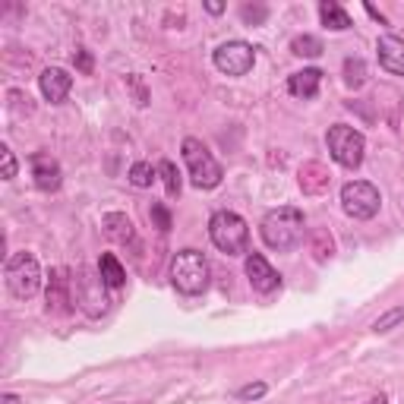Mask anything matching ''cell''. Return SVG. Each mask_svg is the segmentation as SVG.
<instances>
[{
  "mask_svg": "<svg viewBox=\"0 0 404 404\" xmlns=\"http://www.w3.org/2000/svg\"><path fill=\"white\" fill-rule=\"evenodd\" d=\"M101 225H105V234H107V237L117 240V244H136V231H133V221L126 218V215L107 212Z\"/></svg>",
  "mask_w": 404,
  "mask_h": 404,
  "instance_id": "obj_16",
  "label": "cell"
},
{
  "mask_svg": "<svg viewBox=\"0 0 404 404\" xmlns=\"http://www.w3.org/2000/svg\"><path fill=\"white\" fill-rule=\"evenodd\" d=\"M297 184H300L303 196H322L332 186V174H328V167L322 161H307L297 171Z\"/></svg>",
  "mask_w": 404,
  "mask_h": 404,
  "instance_id": "obj_10",
  "label": "cell"
},
{
  "mask_svg": "<svg viewBox=\"0 0 404 404\" xmlns=\"http://www.w3.org/2000/svg\"><path fill=\"white\" fill-rule=\"evenodd\" d=\"M180 152H184L186 171H190V180H193L196 190H215V186L221 184L225 171H221V165L212 158V152L202 145V139L186 136L184 145H180Z\"/></svg>",
  "mask_w": 404,
  "mask_h": 404,
  "instance_id": "obj_5",
  "label": "cell"
},
{
  "mask_svg": "<svg viewBox=\"0 0 404 404\" xmlns=\"http://www.w3.org/2000/svg\"><path fill=\"white\" fill-rule=\"evenodd\" d=\"M303 231H307V218H303L300 208L294 206H281L272 208V212L262 215L259 221V237L268 250H294V246L303 240Z\"/></svg>",
  "mask_w": 404,
  "mask_h": 404,
  "instance_id": "obj_1",
  "label": "cell"
},
{
  "mask_svg": "<svg viewBox=\"0 0 404 404\" xmlns=\"http://www.w3.org/2000/svg\"><path fill=\"white\" fill-rule=\"evenodd\" d=\"M398 322H404V307H392V309H388V313H382L379 319L373 322V332H376V335H382V332H392V328L398 326Z\"/></svg>",
  "mask_w": 404,
  "mask_h": 404,
  "instance_id": "obj_24",
  "label": "cell"
},
{
  "mask_svg": "<svg viewBox=\"0 0 404 404\" xmlns=\"http://www.w3.org/2000/svg\"><path fill=\"white\" fill-rule=\"evenodd\" d=\"M206 10H208V13H212V16H218V13H221V10H225V4H215V0H212V4H206Z\"/></svg>",
  "mask_w": 404,
  "mask_h": 404,
  "instance_id": "obj_31",
  "label": "cell"
},
{
  "mask_svg": "<svg viewBox=\"0 0 404 404\" xmlns=\"http://www.w3.org/2000/svg\"><path fill=\"white\" fill-rule=\"evenodd\" d=\"M0 404H19V395L6 392V395H4V398H0Z\"/></svg>",
  "mask_w": 404,
  "mask_h": 404,
  "instance_id": "obj_33",
  "label": "cell"
},
{
  "mask_svg": "<svg viewBox=\"0 0 404 404\" xmlns=\"http://www.w3.org/2000/svg\"><path fill=\"white\" fill-rule=\"evenodd\" d=\"M266 392H268L266 382H250V386H244L237 392V398L240 401H259V398H266Z\"/></svg>",
  "mask_w": 404,
  "mask_h": 404,
  "instance_id": "obj_26",
  "label": "cell"
},
{
  "mask_svg": "<svg viewBox=\"0 0 404 404\" xmlns=\"http://www.w3.org/2000/svg\"><path fill=\"white\" fill-rule=\"evenodd\" d=\"M309 253H313L316 262H328L335 256V240L326 227H313L309 231Z\"/></svg>",
  "mask_w": 404,
  "mask_h": 404,
  "instance_id": "obj_19",
  "label": "cell"
},
{
  "mask_svg": "<svg viewBox=\"0 0 404 404\" xmlns=\"http://www.w3.org/2000/svg\"><path fill=\"white\" fill-rule=\"evenodd\" d=\"M73 66H76L79 73H85V76H89V73L95 70V60H92V54L85 51V48H76V54H73Z\"/></svg>",
  "mask_w": 404,
  "mask_h": 404,
  "instance_id": "obj_28",
  "label": "cell"
},
{
  "mask_svg": "<svg viewBox=\"0 0 404 404\" xmlns=\"http://www.w3.org/2000/svg\"><path fill=\"white\" fill-rule=\"evenodd\" d=\"M126 83L133 85V92H136V105H149V92L143 89V83H139V76H126Z\"/></svg>",
  "mask_w": 404,
  "mask_h": 404,
  "instance_id": "obj_30",
  "label": "cell"
},
{
  "mask_svg": "<svg viewBox=\"0 0 404 404\" xmlns=\"http://www.w3.org/2000/svg\"><path fill=\"white\" fill-rule=\"evenodd\" d=\"M208 237H212V244L218 246L221 253L244 256L246 244H250V227H246V221L240 218L237 212L221 208V212H215L212 218H208Z\"/></svg>",
  "mask_w": 404,
  "mask_h": 404,
  "instance_id": "obj_3",
  "label": "cell"
},
{
  "mask_svg": "<svg viewBox=\"0 0 404 404\" xmlns=\"http://www.w3.org/2000/svg\"><path fill=\"white\" fill-rule=\"evenodd\" d=\"M38 85H42V95L48 98L51 105H60V101L70 95L73 76L64 66H48V70H42V76H38Z\"/></svg>",
  "mask_w": 404,
  "mask_h": 404,
  "instance_id": "obj_11",
  "label": "cell"
},
{
  "mask_svg": "<svg viewBox=\"0 0 404 404\" xmlns=\"http://www.w3.org/2000/svg\"><path fill=\"white\" fill-rule=\"evenodd\" d=\"M319 19H322V25L326 29H332V32H345V29H351V16H347V10L341 4H335V0H322L319 4Z\"/></svg>",
  "mask_w": 404,
  "mask_h": 404,
  "instance_id": "obj_17",
  "label": "cell"
},
{
  "mask_svg": "<svg viewBox=\"0 0 404 404\" xmlns=\"http://www.w3.org/2000/svg\"><path fill=\"white\" fill-rule=\"evenodd\" d=\"M98 275H101V285L111 287V291L124 287V281H126L124 266L117 262V256H114V253H101V259H98Z\"/></svg>",
  "mask_w": 404,
  "mask_h": 404,
  "instance_id": "obj_18",
  "label": "cell"
},
{
  "mask_svg": "<svg viewBox=\"0 0 404 404\" xmlns=\"http://www.w3.org/2000/svg\"><path fill=\"white\" fill-rule=\"evenodd\" d=\"M326 145H328V155H332L335 161H338L341 167H347V171H354V167L363 165V152H367V139H363L360 130H354V126L347 124H335L328 126L326 133Z\"/></svg>",
  "mask_w": 404,
  "mask_h": 404,
  "instance_id": "obj_6",
  "label": "cell"
},
{
  "mask_svg": "<svg viewBox=\"0 0 404 404\" xmlns=\"http://www.w3.org/2000/svg\"><path fill=\"white\" fill-rule=\"evenodd\" d=\"M212 64H215V70L225 73V76H246L256 64V48L240 42V38H234V42H225L215 48Z\"/></svg>",
  "mask_w": 404,
  "mask_h": 404,
  "instance_id": "obj_8",
  "label": "cell"
},
{
  "mask_svg": "<svg viewBox=\"0 0 404 404\" xmlns=\"http://www.w3.org/2000/svg\"><path fill=\"white\" fill-rule=\"evenodd\" d=\"M367 13H369V16H373V19H379V23H382V25H386V16H382V13H379V10H376V6H369V4H367Z\"/></svg>",
  "mask_w": 404,
  "mask_h": 404,
  "instance_id": "obj_32",
  "label": "cell"
},
{
  "mask_svg": "<svg viewBox=\"0 0 404 404\" xmlns=\"http://www.w3.org/2000/svg\"><path fill=\"white\" fill-rule=\"evenodd\" d=\"M379 206H382V196L369 180H351V184L341 186V208H345V215H351L354 221L376 218Z\"/></svg>",
  "mask_w": 404,
  "mask_h": 404,
  "instance_id": "obj_7",
  "label": "cell"
},
{
  "mask_svg": "<svg viewBox=\"0 0 404 404\" xmlns=\"http://www.w3.org/2000/svg\"><path fill=\"white\" fill-rule=\"evenodd\" d=\"M376 54H379L382 70L395 73V76H404V38L382 35L379 42H376Z\"/></svg>",
  "mask_w": 404,
  "mask_h": 404,
  "instance_id": "obj_13",
  "label": "cell"
},
{
  "mask_svg": "<svg viewBox=\"0 0 404 404\" xmlns=\"http://www.w3.org/2000/svg\"><path fill=\"white\" fill-rule=\"evenodd\" d=\"M244 268H246V278H250L253 291H259V294H272V291H278V287H281V275L275 272L272 266H268L266 256H259V253L246 256Z\"/></svg>",
  "mask_w": 404,
  "mask_h": 404,
  "instance_id": "obj_9",
  "label": "cell"
},
{
  "mask_svg": "<svg viewBox=\"0 0 404 404\" xmlns=\"http://www.w3.org/2000/svg\"><path fill=\"white\" fill-rule=\"evenodd\" d=\"M345 83L351 85V89H360V85L367 83V64H363L360 57L345 60Z\"/></svg>",
  "mask_w": 404,
  "mask_h": 404,
  "instance_id": "obj_21",
  "label": "cell"
},
{
  "mask_svg": "<svg viewBox=\"0 0 404 404\" xmlns=\"http://www.w3.org/2000/svg\"><path fill=\"white\" fill-rule=\"evenodd\" d=\"M0 161H4V180L16 177V155L10 152V145H0Z\"/></svg>",
  "mask_w": 404,
  "mask_h": 404,
  "instance_id": "obj_29",
  "label": "cell"
},
{
  "mask_svg": "<svg viewBox=\"0 0 404 404\" xmlns=\"http://www.w3.org/2000/svg\"><path fill=\"white\" fill-rule=\"evenodd\" d=\"M4 278L6 287L16 300H32L42 287V268H38V259L32 253H13L6 256V266H4Z\"/></svg>",
  "mask_w": 404,
  "mask_h": 404,
  "instance_id": "obj_4",
  "label": "cell"
},
{
  "mask_svg": "<svg viewBox=\"0 0 404 404\" xmlns=\"http://www.w3.org/2000/svg\"><path fill=\"white\" fill-rule=\"evenodd\" d=\"M152 221H155V227H158V231H171V212H167L165 206H161V202H152Z\"/></svg>",
  "mask_w": 404,
  "mask_h": 404,
  "instance_id": "obj_27",
  "label": "cell"
},
{
  "mask_svg": "<svg viewBox=\"0 0 404 404\" xmlns=\"http://www.w3.org/2000/svg\"><path fill=\"white\" fill-rule=\"evenodd\" d=\"M319 83H322V70H316V66H309V70H300V73H291L287 76V92H291L294 98H316L319 95Z\"/></svg>",
  "mask_w": 404,
  "mask_h": 404,
  "instance_id": "obj_15",
  "label": "cell"
},
{
  "mask_svg": "<svg viewBox=\"0 0 404 404\" xmlns=\"http://www.w3.org/2000/svg\"><path fill=\"white\" fill-rule=\"evenodd\" d=\"M208 278H212V268H208V259L199 250H180L174 253L171 259V285L177 287L184 297H196L208 287Z\"/></svg>",
  "mask_w": 404,
  "mask_h": 404,
  "instance_id": "obj_2",
  "label": "cell"
},
{
  "mask_svg": "<svg viewBox=\"0 0 404 404\" xmlns=\"http://www.w3.org/2000/svg\"><path fill=\"white\" fill-rule=\"evenodd\" d=\"M70 285H73L70 272H66V268H54L48 278V309L51 313H66V309H70V303H73Z\"/></svg>",
  "mask_w": 404,
  "mask_h": 404,
  "instance_id": "obj_14",
  "label": "cell"
},
{
  "mask_svg": "<svg viewBox=\"0 0 404 404\" xmlns=\"http://www.w3.org/2000/svg\"><path fill=\"white\" fill-rule=\"evenodd\" d=\"M367 404H388V398H386V395H376V398H369Z\"/></svg>",
  "mask_w": 404,
  "mask_h": 404,
  "instance_id": "obj_34",
  "label": "cell"
},
{
  "mask_svg": "<svg viewBox=\"0 0 404 404\" xmlns=\"http://www.w3.org/2000/svg\"><path fill=\"white\" fill-rule=\"evenodd\" d=\"M158 174H161V180H165L167 196L177 199V196H180V174H177V167H174V161H161V165H158Z\"/></svg>",
  "mask_w": 404,
  "mask_h": 404,
  "instance_id": "obj_23",
  "label": "cell"
},
{
  "mask_svg": "<svg viewBox=\"0 0 404 404\" xmlns=\"http://www.w3.org/2000/svg\"><path fill=\"white\" fill-rule=\"evenodd\" d=\"M155 167L149 165V161H136V165L130 167V174H126V177H130V184L133 186H139V190H145V186H152L155 184Z\"/></svg>",
  "mask_w": 404,
  "mask_h": 404,
  "instance_id": "obj_20",
  "label": "cell"
},
{
  "mask_svg": "<svg viewBox=\"0 0 404 404\" xmlns=\"http://www.w3.org/2000/svg\"><path fill=\"white\" fill-rule=\"evenodd\" d=\"M32 177H35V186L42 193H54L60 186V180H64V174H60L57 158H51V155H44V152H35L32 155Z\"/></svg>",
  "mask_w": 404,
  "mask_h": 404,
  "instance_id": "obj_12",
  "label": "cell"
},
{
  "mask_svg": "<svg viewBox=\"0 0 404 404\" xmlns=\"http://www.w3.org/2000/svg\"><path fill=\"white\" fill-rule=\"evenodd\" d=\"M291 51L297 54V57H319L326 48H322V42L316 35H297L291 42Z\"/></svg>",
  "mask_w": 404,
  "mask_h": 404,
  "instance_id": "obj_22",
  "label": "cell"
},
{
  "mask_svg": "<svg viewBox=\"0 0 404 404\" xmlns=\"http://www.w3.org/2000/svg\"><path fill=\"white\" fill-rule=\"evenodd\" d=\"M240 19H244L246 25H262L268 19V6H262V4H256V6H240Z\"/></svg>",
  "mask_w": 404,
  "mask_h": 404,
  "instance_id": "obj_25",
  "label": "cell"
}]
</instances>
